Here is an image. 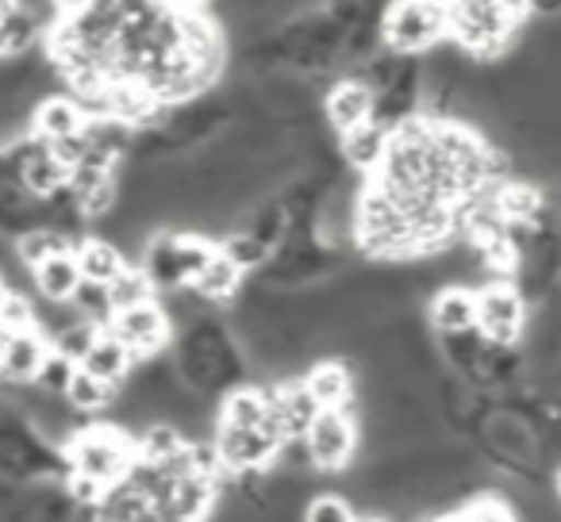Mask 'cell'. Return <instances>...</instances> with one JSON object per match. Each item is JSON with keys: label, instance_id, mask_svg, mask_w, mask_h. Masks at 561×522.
Returning a JSON list of instances; mask_svg holds the SVG:
<instances>
[{"label": "cell", "instance_id": "obj_1", "mask_svg": "<svg viewBox=\"0 0 561 522\" xmlns=\"http://www.w3.org/2000/svg\"><path fill=\"white\" fill-rule=\"evenodd\" d=\"M139 461V453L131 450V438L116 427H93L81 430L70 442V465L73 476L81 480V491H93L101 499V491H108L112 484H119L131 465Z\"/></svg>", "mask_w": 561, "mask_h": 522}, {"label": "cell", "instance_id": "obj_2", "mask_svg": "<svg viewBox=\"0 0 561 522\" xmlns=\"http://www.w3.org/2000/svg\"><path fill=\"white\" fill-rule=\"evenodd\" d=\"M519 16H530V9L523 4H446V35L461 50L496 55L523 24Z\"/></svg>", "mask_w": 561, "mask_h": 522}, {"label": "cell", "instance_id": "obj_3", "mask_svg": "<svg viewBox=\"0 0 561 522\" xmlns=\"http://www.w3.org/2000/svg\"><path fill=\"white\" fill-rule=\"evenodd\" d=\"M446 35V4H397L385 20V43L400 55L435 50Z\"/></svg>", "mask_w": 561, "mask_h": 522}, {"label": "cell", "instance_id": "obj_4", "mask_svg": "<svg viewBox=\"0 0 561 522\" xmlns=\"http://www.w3.org/2000/svg\"><path fill=\"white\" fill-rule=\"evenodd\" d=\"M477 330L484 343L512 346L527 330V304L512 285H489L477 292Z\"/></svg>", "mask_w": 561, "mask_h": 522}, {"label": "cell", "instance_id": "obj_5", "mask_svg": "<svg viewBox=\"0 0 561 522\" xmlns=\"http://www.w3.org/2000/svg\"><path fill=\"white\" fill-rule=\"evenodd\" d=\"M280 445H285V438H280L277 422L257 427V430H227V427L216 430L219 465L234 468V473H257V468L277 457Z\"/></svg>", "mask_w": 561, "mask_h": 522}, {"label": "cell", "instance_id": "obj_6", "mask_svg": "<svg viewBox=\"0 0 561 522\" xmlns=\"http://www.w3.org/2000/svg\"><path fill=\"white\" fill-rule=\"evenodd\" d=\"M305 445L316 468H343L358 450V422L351 419V411H320L305 434Z\"/></svg>", "mask_w": 561, "mask_h": 522}, {"label": "cell", "instance_id": "obj_7", "mask_svg": "<svg viewBox=\"0 0 561 522\" xmlns=\"http://www.w3.org/2000/svg\"><path fill=\"white\" fill-rule=\"evenodd\" d=\"M108 335L116 338L131 358H150V353H158V346L170 338V320H165V312L158 304H142V308H131V312L112 315Z\"/></svg>", "mask_w": 561, "mask_h": 522}, {"label": "cell", "instance_id": "obj_8", "mask_svg": "<svg viewBox=\"0 0 561 522\" xmlns=\"http://www.w3.org/2000/svg\"><path fill=\"white\" fill-rule=\"evenodd\" d=\"M12 162H16V181L35 196H50L62 188V181H70V173L58 165V158L50 154L47 142H27L12 150Z\"/></svg>", "mask_w": 561, "mask_h": 522}, {"label": "cell", "instance_id": "obj_9", "mask_svg": "<svg viewBox=\"0 0 561 522\" xmlns=\"http://www.w3.org/2000/svg\"><path fill=\"white\" fill-rule=\"evenodd\" d=\"M374 108H377V96L369 81H343L328 96V116L343 139L374 124Z\"/></svg>", "mask_w": 561, "mask_h": 522}, {"label": "cell", "instance_id": "obj_10", "mask_svg": "<svg viewBox=\"0 0 561 522\" xmlns=\"http://www.w3.org/2000/svg\"><path fill=\"white\" fill-rule=\"evenodd\" d=\"M270 411H273V422H277L280 438H285V442H297V438H305L308 430H312L320 407L308 396L305 381H293V384H285V388L270 392Z\"/></svg>", "mask_w": 561, "mask_h": 522}, {"label": "cell", "instance_id": "obj_11", "mask_svg": "<svg viewBox=\"0 0 561 522\" xmlns=\"http://www.w3.org/2000/svg\"><path fill=\"white\" fill-rule=\"evenodd\" d=\"M47 358H50V346L43 335H35V330L12 335V343L0 353V376H9V381H16V384L35 381L39 369L47 366Z\"/></svg>", "mask_w": 561, "mask_h": 522}, {"label": "cell", "instance_id": "obj_12", "mask_svg": "<svg viewBox=\"0 0 561 522\" xmlns=\"http://www.w3.org/2000/svg\"><path fill=\"white\" fill-rule=\"evenodd\" d=\"M35 274V289H39L43 300H50V304H73V297H78V289L85 281H81V266L73 254H55L47 257L43 266L32 269Z\"/></svg>", "mask_w": 561, "mask_h": 522}, {"label": "cell", "instance_id": "obj_13", "mask_svg": "<svg viewBox=\"0 0 561 522\" xmlns=\"http://www.w3.org/2000/svg\"><path fill=\"white\" fill-rule=\"evenodd\" d=\"M305 388H308V396L316 399L320 411H346V404H351V396H354L351 373H346L339 361H320V366L308 369Z\"/></svg>", "mask_w": 561, "mask_h": 522}, {"label": "cell", "instance_id": "obj_14", "mask_svg": "<svg viewBox=\"0 0 561 522\" xmlns=\"http://www.w3.org/2000/svg\"><path fill=\"white\" fill-rule=\"evenodd\" d=\"M431 323L443 338L469 335V330H477V297L461 285L438 292V300L431 304Z\"/></svg>", "mask_w": 561, "mask_h": 522}, {"label": "cell", "instance_id": "obj_15", "mask_svg": "<svg viewBox=\"0 0 561 522\" xmlns=\"http://www.w3.org/2000/svg\"><path fill=\"white\" fill-rule=\"evenodd\" d=\"M273 411H270V392L257 388H234L224 396V407H219V427L227 430H257L270 427Z\"/></svg>", "mask_w": 561, "mask_h": 522}, {"label": "cell", "instance_id": "obj_16", "mask_svg": "<svg viewBox=\"0 0 561 522\" xmlns=\"http://www.w3.org/2000/svg\"><path fill=\"white\" fill-rule=\"evenodd\" d=\"M35 131H39L43 142H62L73 139V135H85V112L73 101H66V96H50V101H39V108H35Z\"/></svg>", "mask_w": 561, "mask_h": 522}, {"label": "cell", "instance_id": "obj_17", "mask_svg": "<svg viewBox=\"0 0 561 522\" xmlns=\"http://www.w3.org/2000/svg\"><path fill=\"white\" fill-rule=\"evenodd\" d=\"M73 257H78V266H81V281L101 285V289H108V285L116 281V277L127 269L124 254H119V250L112 246L108 239H89V242H81V246L73 250Z\"/></svg>", "mask_w": 561, "mask_h": 522}, {"label": "cell", "instance_id": "obj_18", "mask_svg": "<svg viewBox=\"0 0 561 522\" xmlns=\"http://www.w3.org/2000/svg\"><path fill=\"white\" fill-rule=\"evenodd\" d=\"M131 353L124 350V346L116 343L112 335H96V343L89 346V353L81 358V373H89V376H96L101 384H119V381H127V373H131Z\"/></svg>", "mask_w": 561, "mask_h": 522}, {"label": "cell", "instance_id": "obj_19", "mask_svg": "<svg viewBox=\"0 0 561 522\" xmlns=\"http://www.w3.org/2000/svg\"><path fill=\"white\" fill-rule=\"evenodd\" d=\"M389 142H392L389 127L369 124V127H362V131L346 135V139H343V154H346V162H351L354 170L377 173V170H381V162H385V154H389Z\"/></svg>", "mask_w": 561, "mask_h": 522}, {"label": "cell", "instance_id": "obj_20", "mask_svg": "<svg viewBox=\"0 0 561 522\" xmlns=\"http://www.w3.org/2000/svg\"><path fill=\"white\" fill-rule=\"evenodd\" d=\"M239 277H242V269L234 266L224 250H216V254H211V262L204 266V274L193 281V292L201 300H227V297H234V292H239Z\"/></svg>", "mask_w": 561, "mask_h": 522}, {"label": "cell", "instance_id": "obj_21", "mask_svg": "<svg viewBox=\"0 0 561 522\" xmlns=\"http://www.w3.org/2000/svg\"><path fill=\"white\" fill-rule=\"evenodd\" d=\"M489 442L492 450L512 461H535V434L527 430V422L512 419V415H496L489 422Z\"/></svg>", "mask_w": 561, "mask_h": 522}, {"label": "cell", "instance_id": "obj_22", "mask_svg": "<svg viewBox=\"0 0 561 522\" xmlns=\"http://www.w3.org/2000/svg\"><path fill=\"white\" fill-rule=\"evenodd\" d=\"M154 285L150 277L142 274V266H127L116 281L108 285V300H112V312H131V308H142V304H154Z\"/></svg>", "mask_w": 561, "mask_h": 522}, {"label": "cell", "instance_id": "obj_23", "mask_svg": "<svg viewBox=\"0 0 561 522\" xmlns=\"http://www.w3.org/2000/svg\"><path fill=\"white\" fill-rule=\"evenodd\" d=\"M496 208H500V216H504V223H527V219H535L538 208H542V196L530 185H507L504 193L496 196Z\"/></svg>", "mask_w": 561, "mask_h": 522}, {"label": "cell", "instance_id": "obj_24", "mask_svg": "<svg viewBox=\"0 0 561 522\" xmlns=\"http://www.w3.org/2000/svg\"><path fill=\"white\" fill-rule=\"evenodd\" d=\"M66 404H70L73 411H101V407L112 404V388L78 369L73 381H70V388H66Z\"/></svg>", "mask_w": 561, "mask_h": 522}, {"label": "cell", "instance_id": "obj_25", "mask_svg": "<svg viewBox=\"0 0 561 522\" xmlns=\"http://www.w3.org/2000/svg\"><path fill=\"white\" fill-rule=\"evenodd\" d=\"M265 104H273L277 112H305L312 104V89L305 81L293 78H277L265 85Z\"/></svg>", "mask_w": 561, "mask_h": 522}, {"label": "cell", "instance_id": "obj_26", "mask_svg": "<svg viewBox=\"0 0 561 522\" xmlns=\"http://www.w3.org/2000/svg\"><path fill=\"white\" fill-rule=\"evenodd\" d=\"M305 522H358V514L343 496H316L305 503Z\"/></svg>", "mask_w": 561, "mask_h": 522}, {"label": "cell", "instance_id": "obj_27", "mask_svg": "<svg viewBox=\"0 0 561 522\" xmlns=\"http://www.w3.org/2000/svg\"><path fill=\"white\" fill-rule=\"evenodd\" d=\"M73 373H78V366L66 358H58L55 350H50L47 366L39 369V376H35V384H39L43 392H50V396H66V388H70Z\"/></svg>", "mask_w": 561, "mask_h": 522}, {"label": "cell", "instance_id": "obj_28", "mask_svg": "<svg viewBox=\"0 0 561 522\" xmlns=\"http://www.w3.org/2000/svg\"><path fill=\"white\" fill-rule=\"evenodd\" d=\"M4 300H9V285H4V277H0V308H4Z\"/></svg>", "mask_w": 561, "mask_h": 522}]
</instances>
